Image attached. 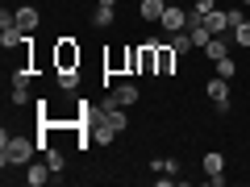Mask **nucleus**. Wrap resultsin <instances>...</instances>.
Wrapping results in <instances>:
<instances>
[{
	"instance_id": "20e7f679",
	"label": "nucleus",
	"mask_w": 250,
	"mask_h": 187,
	"mask_svg": "<svg viewBox=\"0 0 250 187\" xmlns=\"http://www.w3.org/2000/svg\"><path fill=\"white\" fill-rule=\"evenodd\" d=\"M138 96H142V92H138L134 83H117V88L108 92V104H117V108H134Z\"/></svg>"
},
{
	"instance_id": "7ed1b4c3",
	"label": "nucleus",
	"mask_w": 250,
	"mask_h": 187,
	"mask_svg": "<svg viewBox=\"0 0 250 187\" xmlns=\"http://www.w3.org/2000/svg\"><path fill=\"white\" fill-rule=\"evenodd\" d=\"M54 54H59V71H80V46H75L71 37H62Z\"/></svg>"
},
{
	"instance_id": "39448f33",
	"label": "nucleus",
	"mask_w": 250,
	"mask_h": 187,
	"mask_svg": "<svg viewBox=\"0 0 250 187\" xmlns=\"http://www.w3.org/2000/svg\"><path fill=\"white\" fill-rule=\"evenodd\" d=\"M21 179H25L29 187H42V183H50V179H54V170H50V162H29Z\"/></svg>"
},
{
	"instance_id": "5701e85b",
	"label": "nucleus",
	"mask_w": 250,
	"mask_h": 187,
	"mask_svg": "<svg viewBox=\"0 0 250 187\" xmlns=\"http://www.w3.org/2000/svg\"><path fill=\"white\" fill-rule=\"evenodd\" d=\"M163 170L167 175H179V158H163Z\"/></svg>"
},
{
	"instance_id": "412c9836",
	"label": "nucleus",
	"mask_w": 250,
	"mask_h": 187,
	"mask_svg": "<svg viewBox=\"0 0 250 187\" xmlns=\"http://www.w3.org/2000/svg\"><path fill=\"white\" fill-rule=\"evenodd\" d=\"M13 88H29V71H25V67L13 71Z\"/></svg>"
},
{
	"instance_id": "393cba45",
	"label": "nucleus",
	"mask_w": 250,
	"mask_h": 187,
	"mask_svg": "<svg viewBox=\"0 0 250 187\" xmlns=\"http://www.w3.org/2000/svg\"><path fill=\"white\" fill-rule=\"evenodd\" d=\"M242 4H250V0H242Z\"/></svg>"
},
{
	"instance_id": "b1692460",
	"label": "nucleus",
	"mask_w": 250,
	"mask_h": 187,
	"mask_svg": "<svg viewBox=\"0 0 250 187\" xmlns=\"http://www.w3.org/2000/svg\"><path fill=\"white\" fill-rule=\"evenodd\" d=\"M96 4H108V9H113V4H117V0H96Z\"/></svg>"
},
{
	"instance_id": "9d476101",
	"label": "nucleus",
	"mask_w": 250,
	"mask_h": 187,
	"mask_svg": "<svg viewBox=\"0 0 250 187\" xmlns=\"http://www.w3.org/2000/svg\"><path fill=\"white\" fill-rule=\"evenodd\" d=\"M142 4V21H163V13H167V0H138Z\"/></svg>"
},
{
	"instance_id": "9b49d317",
	"label": "nucleus",
	"mask_w": 250,
	"mask_h": 187,
	"mask_svg": "<svg viewBox=\"0 0 250 187\" xmlns=\"http://www.w3.org/2000/svg\"><path fill=\"white\" fill-rule=\"evenodd\" d=\"M205 54H208V58H225V54H229V42H225V34H213V37H208V46H205Z\"/></svg>"
},
{
	"instance_id": "423d86ee",
	"label": "nucleus",
	"mask_w": 250,
	"mask_h": 187,
	"mask_svg": "<svg viewBox=\"0 0 250 187\" xmlns=\"http://www.w3.org/2000/svg\"><path fill=\"white\" fill-rule=\"evenodd\" d=\"M154 50H159V67H154V75H171V71H175V62H179V54L171 50V42H159Z\"/></svg>"
},
{
	"instance_id": "4be33fe9",
	"label": "nucleus",
	"mask_w": 250,
	"mask_h": 187,
	"mask_svg": "<svg viewBox=\"0 0 250 187\" xmlns=\"http://www.w3.org/2000/svg\"><path fill=\"white\" fill-rule=\"evenodd\" d=\"M13 104H17V108L29 104V88H13Z\"/></svg>"
},
{
	"instance_id": "1a4fd4ad",
	"label": "nucleus",
	"mask_w": 250,
	"mask_h": 187,
	"mask_svg": "<svg viewBox=\"0 0 250 187\" xmlns=\"http://www.w3.org/2000/svg\"><path fill=\"white\" fill-rule=\"evenodd\" d=\"M38 21H42V13H38L34 4H17V25L25 29V34H34V29H38Z\"/></svg>"
},
{
	"instance_id": "2eb2a0df",
	"label": "nucleus",
	"mask_w": 250,
	"mask_h": 187,
	"mask_svg": "<svg viewBox=\"0 0 250 187\" xmlns=\"http://www.w3.org/2000/svg\"><path fill=\"white\" fill-rule=\"evenodd\" d=\"M46 162H50V170H54V175H62V167H67V154H62V150H54V146H46Z\"/></svg>"
},
{
	"instance_id": "a211bd4d",
	"label": "nucleus",
	"mask_w": 250,
	"mask_h": 187,
	"mask_svg": "<svg viewBox=\"0 0 250 187\" xmlns=\"http://www.w3.org/2000/svg\"><path fill=\"white\" fill-rule=\"evenodd\" d=\"M75 83H80V71H59V88L62 92H71Z\"/></svg>"
},
{
	"instance_id": "f03ea898",
	"label": "nucleus",
	"mask_w": 250,
	"mask_h": 187,
	"mask_svg": "<svg viewBox=\"0 0 250 187\" xmlns=\"http://www.w3.org/2000/svg\"><path fill=\"white\" fill-rule=\"evenodd\" d=\"M205 96L217 104V112H225L229 108V79H221V75H213V79L205 83Z\"/></svg>"
},
{
	"instance_id": "aec40b11",
	"label": "nucleus",
	"mask_w": 250,
	"mask_h": 187,
	"mask_svg": "<svg viewBox=\"0 0 250 187\" xmlns=\"http://www.w3.org/2000/svg\"><path fill=\"white\" fill-rule=\"evenodd\" d=\"M208 9H217V0H192V9H188V13H196V17H205Z\"/></svg>"
},
{
	"instance_id": "6e6552de",
	"label": "nucleus",
	"mask_w": 250,
	"mask_h": 187,
	"mask_svg": "<svg viewBox=\"0 0 250 187\" xmlns=\"http://www.w3.org/2000/svg\"><path fill=\"white\" fill-rule=\"evenodd\" d=\"M205 25L213 29V34H229V29H233L229 25V9H208L205 13Z\"/></svg>"
},
{
	"instance_id": "ddd939ff",
	"label": "nucleus",
	"mask_w": 250,
	"mask_h": 187,
	"mask_svg": "<svg viewBox=\"0 0 250 187\" xmlns=\"http://www.w3.org/2000/svg\"><path fill=\"white\" fill-rule=\"evenodd\" d=\"M167 42H171V50H175V54H179V58H184V54H188V50H192V46H196V42H192V34H188V29H179V34H171V37H167Z\"/></svg>"
},
{
	"instance_id": "f8f14e48",
	"label": "nucleus",
	"mask_w": 250,
	"mask_h": 187,
	"mask_svg": "<svg viewBox=\"0 0 250 187\" xmlns=\"http://www.w3.org/2000/svg\"><path fill=\"white\" fill-rule=\"evenodd\" d=\"M92 125H96V129H92V142H100V146H108V142H113V137H117V129H108V125L100 121L96 112H92Z\"/></svg>"
},
{
	"instance_id": "dca6fc26",
	"label": "nucleus",
	"mask_w": 250,
	"mask_h": 187,
	"mask_svg": "<svg viewBox=\"0 0 250 187\" xmlns=\"http://www.w3.org/2000/svg\"><path fill=\"white\" fill-rule=\"evenodd\" d=\"M92 25H96V29L113 25V9H108V4H96V13H92Z\"/></svg>"
},
{
	"instance_id": "6ab92c4d",
	"label": "nucleus",
	"mask_w": 250,
	"mask_h": 187,
	"mask_svg": "<svg viewBox=\"0 0 250 187\" xmlns=\"http://www.w3.org/2000/svg\"><path fill=\"white\" fill-rule=\"evenodd\" d=\"M217 75H221V79H233V58H229V54L217 58Z\"/></svg>"
},
{
	"instance_id": "0eeeda50",
	"label": "nucleus",
	"mask_w": 250,
	"mask_h": 187,
	"mask_svg": "<svg viewBox=\"0 0 250 187\" xmlns=\"http://www.w3.org/2000/svg\"><path fill=\"white\" fill-rule=\"evenodd\" d=\"M167 34H179V29H188V13L184 9H175V4H167V13H163V21H159Z\"/></svg>"
},
{
	"instance_id": "4468645a",
	"label": "nucleus",
	"mask_w": 250,
	"mask_h": 187,
	"mask_svg": "<svg viewBox=\"0 0 250 187\" xmlns=\"http://www.w3.org/2000/svg\"><path fill=\"white\" fill-rule=\"evenodd\" d=\"M200 167H205V175H225V154L208 150V154H205V162H200Z\"/></svg>"
},
{
	"instance_id": "f257e3e1",
	"label": "nucleus",
	"mask_w": 250,
	"mask_h": 187,
	"mask_svg": "<svg viewBox=\"0 0 250 187\" xmlns=\"http://www.w3.org/2000/svg\"><path fill=\"white\" fill-rule=\"evenodd\" d=\"M34 150H38V142H29V137H21V133H0V167L4 170H17V167H29L34 162Z\"/></svg>"
},
{
	"instance_id": "f3484780",
	"label": "nucleus",
	"mask_w": 250,
	"mask_h": 187,
	"mask_svg": "<svg viewBox=\"0 0 250 187\" xmlns=\"http://www.w3.org/2000/svg\"><path fill=\"white\" fill-rule=\"evenodd\" d=\"M229 34H233V42H238L242 50H250V21H242V25H233Z\"/></svg>"
}]
</instances>
